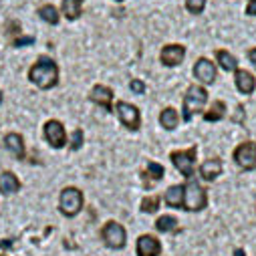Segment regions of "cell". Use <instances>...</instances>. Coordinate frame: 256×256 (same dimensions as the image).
I'll list each match as a JSON object with an SVG mask.
<instances>
[{"instance_id":"6da1fadb","label":"cell","mask_w":256,"mask_h":256,"mask_svg":"<svg viewBox=\"0 0 256 256\" xmlns=\"http://www.w3.org/2000/svg\"><path fill=\"white\" fill-rule=\"evenodd\" d=\"M28 79L40 89H52L58 83L56 62L52 58H48V56H40L32 65V69L28 71Z\"/></svg>"},{"instance_id":"7a4b0ae2","label":"cell","mask_w":256,"mask_h":256,"mask_svg":"<svg viewBox=\"0 0 256 256\" xmlns=\"http://www.w3.org/2000/svg\"><path fill=\"white\" fill-rule=\"evenodd\" d=\"M208 101V91L200 85H192L184 97V121H192L194 113L202 111Z\"/></svg>"},{"instance_id":"3957f363","label":"cell","mask_w":256,"mask_h":256,"mask_svg":"<svg viewBox=\"0 0 256 256\" xmlns=\"http://www.w3.org/2000/svg\"><path fill=\"white\" fill-rule=\"evenodd\" d=\"M208 204L206 192L200 188L198 182H188V186H184V208L182 210H190V212H200L204 210Z\"/></svg>"},{"instance_id":"277c9868","label":"cell","mask_w":256,"mask_h":256,"mask_svg":"<svg viewBox=\"0 0 256 256\" xmlns=\"http://www.w3.org/2000/svg\"><path fill=\"white\" fill-rule=\"evenodd\" d=\"M58 208H60L62 214L69 216V218L79 214L81 208H83V194H81V190H77V188H65V190H62L60 198H58Z\"/></svg>"},{"instance_id":"5b68a950","label":"cell","mask_w":256,"mask_h":256,"mask_svg":"<svg viewBox=\"0 0 256 256\" xmlns=\"http://www.w3.org/2000/svg\"><path fill=\"white\" fill-rule=\"evenodd\" d=\"M170 160L174 162V166L180 170L182 176L192 178L194 176V166H196V148H190L184 152H172Z\"/></svg>"},{"instance_id":"8992f818","label":"cell","mask_w":256,"mask_h":256,"mask_svg":"<svg viewBox=\"0 0 256 256\" xmlns=\"http://www.w3.org/2000/svg\"><path fill=\"white\" fill-rule=\"evenodd\" d=\"M115 111H117L119 121L127 127V130H132V132L140 130V125H142V117H140V109H138L136 105L127 103V101H119V103H117V107H115Z\"/></svg>"},{"instance_id":"52a82bcc","label":"cell","mask_w":256,"mask_h":256,"mask_svg":"<svg viewBox=\"0 0 256 256\" xmlns=\"http://www.w3.org/2000/svg\"><path fill=\"white\" fill-rule=\"evenodd\" d=\"M101 236H103V242H105L109 248H113V250L123 248V246H125V240H127L125 228H123L121 224H117V222H107V224L103 226V230H101Z\"/></svg>"},{"instance_id":"ba28073f","label":"cell","mask_w":256,"mask_h":256,"mask_svg":"<svg viewBox=\"0 0 256 256\" xmlns=\"http://www.w3.org/2000/svg\"><path fill=\"white\" fill-rule=\"evenodd\" d=\"M234 162L242 170H254L256 168V144L244 142L234 150Z\"/></svg>"},{"instance_id":"9c48e42d","label":"cell","mask_w":256,"mask_h":256,"mask_svg":"<svg viewBox=\"0 0 256 256\" xmlns=\"http://www.w3.org/2000/svg\"><path fill=\"white\" fill-rule=\"evenodd\" d=\"M44 138L52 148H62L67 142V134H65V127L62 123H58L56 119H50L44 123Z\"/></svg>"},{"instance_id":"30bf717a","label":"cell","mask_w":256,"mask_h":256,"mask_svg":"<svg viewBox=\"0 0 256 256\" xmlns=\"http://www.w3.org/2000/svg\"><path fill=\"white\" fill-rule=\"evenodd\" d=\"M184 56H186V48L182 44H168L162 48V54H160L166 67H178L184 60Z\"/></svg>"},{"instance_id":"8fae6325","label":"cell","mask_w":256,"mask_h":256,"mask_svg":"<svg viewBox=\"0 0 256 256\" xmlns=\"http://www.w3.org/2000/svg\"><path fill=\"white\" fill-rule=\"evenodd\" d=\"M194 75L196 79H200L206 85H212L216 81V65L208 58H198L196 67H194Z\"/></svg>"},{"instance_id":"7c38bea8","label":"cell","mask_w":256,"mask_h":256,"mask_svg":"<svg viewBox=\"0 0 256 256\" xmlns=\"http://www.w3.org/2000/svg\"><path fill=\"white\" fill-rule=\"evenodd\" d=\"M162 252V244L158 238L144 234L138 238V256H160Z\"/></svg>"},{"instance_id":"4fadbf2b","label":"cell","mask_w":256,"mask_h":256,"mask_svg":"<svg viewBox=\"0 0 256 256\" xmlns=\"http://www.w3.org/2000/svg\"><path fill=\"white\" fill-rule=\"evenodd\" d=\"M91 101L101 105L109 113L111 111V103H113V91L109 87H105V85H95L93 91H91Z\"/></svg>"},{"instance_id":"5bb4252c","label":"cell","mask_w":256,"mask_h":256,"mask_svg":"<svg viewBox=\"0 0 256 256\" xmlns=\"http://www.w3.org/2000/svg\"><path fill=\"white\" fill-rule=\"evenodd\" d=\"M220 174H222V162H220L218 158L206 160V162L200 166V178H204L206 182H214Z\"/></svg>"},{"instance_id":"9a60e30c","label":"cell","mask_w":256,"mask_h":256,"mask_svg":"<svg viewBox=\"0 0 256 256\" xmlns=\"http://www.w3.org/2000/svg\"><path fill=\"white\" fill-rule=\"evenodd\" d=\"M4 148L16 158V160H24V142H22V136L18 134H8L4 138Z\"/></svg>"},{"instance_id":"2e32d148","label":"cell","mask_w":256,"mask_h":256,"mask_svg":"<svg viewBox=\"0 0 256 256\" xmlns=\"http://www.w3.org/2000/svg\"><path fill=\"white\" fill-rule=\"evenodd\" d=\"M236 87H238V91L240 93H244V95H250L252 91H254V87H256V81H254V77L248 73V71H242V69H236Z\"/></svg>"},{"instance_id":"e0dca14e","label":"cell","mask_w":256,"mask_h":256,"mask_svg":"<svg viewBox=\"0 0 256 256\" xmlns=\"http://www.w3.org/2000/svg\"><path fill=\"white\" fill-rule=\"evenodd\" d=\"M166 204L170 208H184V186L176 184L166 192Z\"/></svg>"},{"instance_id":"ac0fdd59","label":"cell","mask_w":256,"mask_h":256,"mask_svg":"<svg viewBox=\"0 0 256 256\" xmlns=\"http://www.w3.org/2000/svg\"><path fill=\"white\" fill-rule=\"evenodd\" d=\"M18 188H20V182L12 172H4L0 176V192L2 194H14V192H18Z\"/></svg>"},{"instance_id":"d6986e66","label":"cell","mask_w":256,"mask_h":256,"mask_svg":"<svg viewBox=\"0 0 256 256\" xmlns=\"http://www.w3.org/2000/svg\"><path fill=\"white\" fill-rule=\"evenodd\" d=\"M81 10H83V0H62V14L69 20L79 18Z\"/></svg>"},{"instance_id":"ffe728a7","label":"cell","mask_w":256,"mask_h":256,"mask_svg":"<svg viewBox=\"0 0 256 256\" xmlns=\"http://www.w3.org/2000/svg\"><path fill=\"white\" fill-rule=\"evenodd\" d=\"M162 178H164V168H162L160 164H156V162H150V164H148V168H146V172H144L146 188H150V186H152V182H160Z\"/></svg>"},{"instance_id":"44dd1931","label":"cell","mask_w":256,"mask_h":256,"mask_svg":"<svg viewBox=\"0 0 256 256\" xmlns=\"http://www.w3.org/2000/svg\"><path fill=\"white\" fill-rule=\"evenodd\" d=\"M160 123L166 127V130H176L178 123H180V115H178V111H176L174 107L164 109L162 115H160Z\"/></svg>"},{"instance_id":"7402d4cb","label":"cell","mask_w":256,"mask_h":256,"mask_svg":"<svg viewBox=\"0 0 256 256\" xmlns=\"http://www.w3.org/2000/svg\"><path fill=\"white\" fill-rule=\"evenodd\" d=\"M216 58H218V62L222 65L224 71H236L238 60H236L228 50H216Z\"/></svg>"},{"instance_id":"603a6c76","label":"cell","mask_w":256,"mask_h":256,"mask_svg":"<svg viewBox=\"0 0 256 256\" xmlns=\"http://www.w3.org/2000/svg\"><path fill=\"white\" fill-rule=\"evenodd\" d=\"M38 16H40L44 22H48V24H56V22H58V10H56L52 4L40 6V8H38Z\"/></svg>"},{"instance_id":"cb8c5ba5","label":"cell","mask_w":256,"mask_h":256,"mask_svg":"<svg viewBox=\"0 0 256 256\" xmlns=\"http://www.w3.org/2000/svg\"><path fill=\"white\" fill-rule=\"evenodd\" d=\"M224 113H226V103L216 101V103L212 105V109L204 113V119H206V121H220V119L224 117Z\"/></svg>"},{"instance_id":"d4e9b609","label":"cell","mask_w":256,"mask_h":256,"mask_svg":"<svg viewBox=\"0 0 256 256\" xmlns=\"http://www.w3.org/2000/svg\"><path fill=\"white\" fill-rule=\"evenodd\" d=\"M160 210V198L158 196H148L142 200V212L146 214H154Z\"/></svg>"},{"instance_id":"484cf974","label":"cell","mask_w":256,"mask_h":256,"mask_svg":"<svg viewBox=\"0 0 256 256\" xmlns=\"http://www.w3.org/2000/svg\"><path fill=\"white\" fill-rule=\"evenodd\" d=\"M176 224H178V220H176L174 216H162V218L156 222V228H158L160 232H172V230L176 228Z\"/></svg>"},{"instance_id":"4316f807","label":"cell","mask_w":256,"mask_h":256,"mask_svg":"<svg viewBox=\"0 0 256 256\" xmlns=\"http://www.w3.org/2000/svg\"><path fill=\"white\" fill-rule=\"evenodd\" d=\"M206 6V0H186V8L192 12V14H200Z\"/></svg>"},{"instance_id":"83f0119b","label":"cell","mask_w":256,"mask_h":256,"mask_svg":"<svg viewBox=\"0 0 256 256\" xmlns=\"http://www.w3.org/2000/svg\"><path fill=\"white\" fill-rule=\"evenodd\" d=\"M83 146V132L81 130H77L75 134H73V142H71V150L75 152V150H79Z\"/></svg>"},{"instance_id":"f1b7e54d","label":"cell","mask_w":256,"mask_h":256,"mask_svg":"<svg viewBox=\"0 0 256 256\" xmlns=\"http://www.w3.org/2000/svg\"><path fill=\"white\" fill-rule=\"evenodd\" d=\"M130 87H132V91H134V93H138V95L146 93V83H144V81H138V79H134Z\"/></svg>"},{"instance_id":"f546056e","label":"cell","mask_w":256,"mask_h":256,"mask_svg":"<svg viewBox=\"0 0 256 256\" xmlns=\"http://www.w3.org/2000/svg\"><path fill=\"white\" fill-rule=\"evenodd\" d=\"M32 42H34L32 36H22V38H16V40L12 42V46H22V44H32Z\"/></svg>"},{"instance_id":"4dcf8cb0","label":"cell","mask_w":256,"mask_h":256,"mask_svg":"<svg viewBox=\"0 0 256 256\" xmlns=\"http://www.w3.org/2000/svg\"><path fill=\"white\" fill-rule=\"evenodd\" d=\"M10 244H12L10 240H2V242H0V256H6V248H8Z\"/></svg>"},{"instance_id":"1f68e13d","label":"cell","mask_w":256,"mask_h":256,"mask_svg":"<svg viewBox=\"0 0 256 256\" xmlns=\"http://www.w3.org/2000/svg\"><path fill=\"white\" fill-rule=\"evenodd\" d=\"M246 14H250V16L254 14V16H256V2H250V4H248V8H246Z\"/></svg>"},{"instance_id":"d6a6232c","label":"cell","mask_w":256,"mask_h":256,"mask_svg":"<svg viewBox=\"0 0 256 256\" xmlns=\"http://www.w3.org/2000/svg\"><path fill=\"white\" fill-rule=\"evenodd\" d=\"M248 56H250V60H252L254 65H256V48H252V50L248 52Z\"/></svg>"},{"instance_id":"836d02e7","label":"cell","mask_w":256,"mask_h":256,"mask_svg":"<svg viewBox=\"0 0 256 256\" xmlns=\"http://www.w3.org/2000/svg\"><path fill=\"white\" fill-rule=\"evenodd\" d=\"M234 256H246V254H244L242 248H238V250H234Z\"/></svg>"},{"instance_id":"e575fe53","label":"cell","mask_w":256,"mask_h":256,"mask_svg":"<svg viewBox=\"0 0 256 256\" xmlns=\"http://www.w3.org/2000/svg\"><path fill=\"white\" fill-rule=\"evenodd\" d=\"M0 103H2V91H0Z\"/></svg>"},{"instance_id":"d590c367","label":"cell","mask_w":256,"mask_h":256,"mask_svg":"<svg viewBox=\"0 0 256 256\" xmlns=\"http://www.w3.org/2000/svg\"><path fill=\"white\" fill-rule=\"evenodd\" d=\"M250 2H256V0H250Z\"/></svg>"},{"instance_id":"8d00e7d4","label":"cell","mask_w":256,"mask_h":256,"mask_svg":"<svg viewBox=\"0 0 256 256\" xmlns=\"http://www.w3.org/2000/svg\"><path fill=\"white\" fill-rule=\"evenodd\" d=\"M117 2H121V0H117Z\"/></svg>"}]
</instances>
